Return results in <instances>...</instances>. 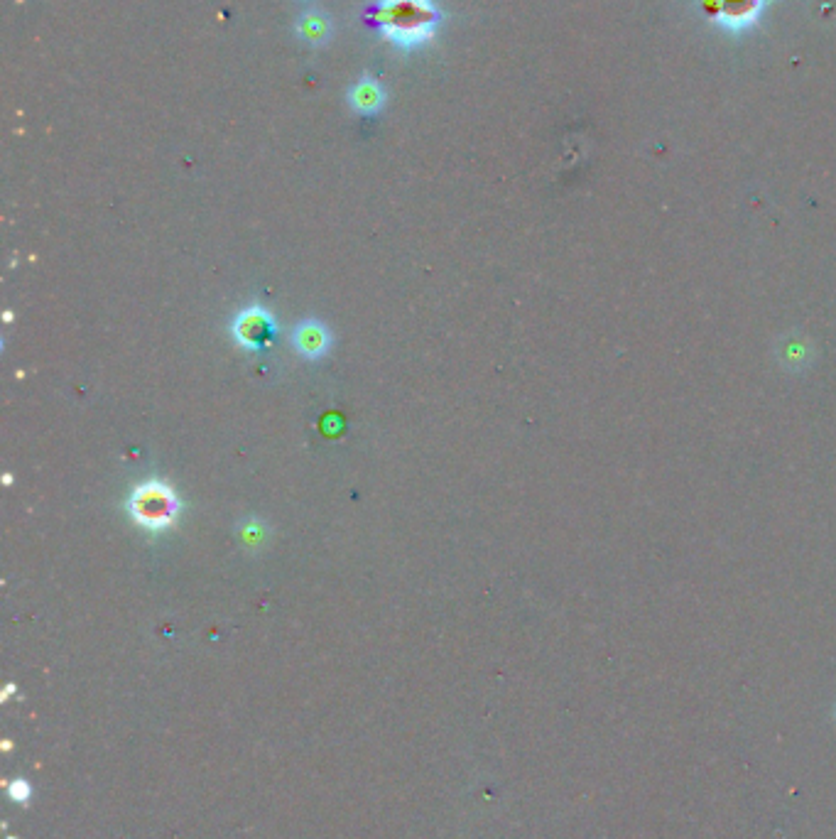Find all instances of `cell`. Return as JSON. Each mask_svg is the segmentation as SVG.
<instances>
[{"mask_svg": "<svg viewBox=\"0 0 836 839\" xmlns=\"http://www.w3.org/2000/svg\"><path fill=\"white\" fill-rule=\"evenodd\" d=\"M300 3H309V0H300Z\"/></svg>", "mask_w": 836, "mask_h": 839, "instance_id": "obj_7", "label": "cell"}, {"mask_svg": "<svg viewBox=\"0 0 836 839\" xmlns=\"http://www.w3.org/2000/svg\"><path fill=\"white\" fill-rule=\"evenodd\" d=\"M179 511H182V501H179L177 491L165 481H143L128 496L130 518L152 533L172 528L177 523Z\"/></svg>", "mask_w": 836, "mask_h": 839, "instance_id": "obj_2", "label": "cell"}, {"mask_svg": "<svg viewBox=\"0 0 836 839\" xmlns=\"http://www.w3.org/2000/svg\"><path fill=\"white\" fill-rule=\"evenodd\" d=\"M371 20L385 42L403 52H415L434 40L442 13L434 0H376Z\"/></svg>", "mask_w": 836, "mask_h": 839, "instance_id": "obj_1", "label": "cell"}, {"mask_svg": "<svg viewBox=\"0 0 836 839\" xmlns=\"http://www.w3.org/2000/svg\"><path fill=\"white\" fill-rule=\"evenodd\" d=\"M292 344L304 359H324L331 349V334L322 322H302L292 334Z\"/></svg>", "mask_w": 836, "mask_h": 839, "instance_id": "obj_5", "label": "cell"}, {"mask_svg": "<svg viewBox=\"0 0 836 839\" xmlns=\"http://www.w3.org/2000/svg\"><path fill=\"white\" fill-rule=\"evenodd\" d=\"M231 334L238 346L258 354V351L268 349L278 339V322H275V317L265 307L253 305L238 312V317L231 324Z\"/></svg>", "mask_w": 836, "mask_h": 839, "instance_id": "obj_3", "label": "cell"}, {"mask_svg": "<svg viewBox=\"0 0 836 839\" xmlns=\"http://www.w3.org/2000/svg\"><path fill=\"white\" fill-rule=\"evenodd\" d=\"M346 101H349V106L354 108L358 116H378L385 104H388V91H385V86L376 77H368L366 74V77L354 81Z\"/></svg>", "mask_w": 836, "mask_h": 839, "instance_id": "obj_4", "label": "cell"}, {"mask_svg": "<svg viewBox=\"0 0 836 839\" xmlns=\"http://www.w3.org/2000/svg\"><path fill=\"white\" fill-rule=\"evenodd\" d=\"M295 35L304 45L324 47L331 40V35H334V23H331L327 13H322V10L317 8H309L297 18Z\"/></svg>", "mask_w": 836, "mask_h": 839, "instance_id": "obj_6", "label": "cell"}]
</instances>
